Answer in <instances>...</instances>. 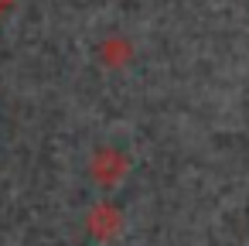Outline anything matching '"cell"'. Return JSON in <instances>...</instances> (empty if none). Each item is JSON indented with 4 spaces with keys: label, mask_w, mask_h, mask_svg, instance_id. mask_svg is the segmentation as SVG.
Listing matches in <instances>:
<instances>
[{
    "label": "cell",
    "mask_w": 249,
    "mask_h": 246,
    "mask_svg": "<svg viewBox=\"0 0 249 246\" xmlns=\"http://www.w3.org/2000/svg\"><path fill=\"white\" fill-rule=\"evenodd\" d=\"M14 4H18V0H0V18H4V14H7Z\"/></svg>",
    "instance_id": "1"
}]
</instances>
